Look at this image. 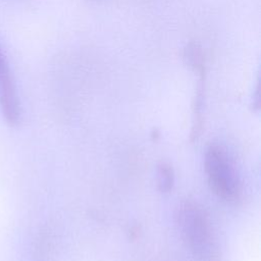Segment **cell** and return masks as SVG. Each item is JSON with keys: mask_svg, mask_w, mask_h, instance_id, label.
Wrapping results in <instances>:
<instances>
[{"mask_svg": "<svg viewBox=\"0 0 261 261\" xmlns=\"http://www.w3.org/2000/svg\"><path fill=\"white\" fill-rule=\"evenodd\" d=\"M204 169L213 193L228 203L242 195V184L236 165L227 151L219 144H210L204 154Z\"/></svg>", "mask_w": 261, "mask_h": 261, "instance_id": "7a4b0ae2", "label": "cell"}, {"mask_svg": "<svg viewBox=\"0 0 261 261\" xmlns=\"http://www.w3.org/2000/svg\"><path fill=\"white\" fill-rule=\"evenodd\" d=\"M177 223L187 247L199 261L219 260L216 237L201 206L193 201L182 202L177 211Z\"/></svg>", "mask_w": 261, "mask_h": 261, "instance_id": "6da1fadb", "label": "cell"}, {"mask_svg": "<svg viewBox=\"0 0 261 261\" xmlns=\"http://www.w3.org/2000/svg\"><path fill=\"white\" fill-rule=\"evenodd\" d=\"M0 111L5 121L15 126L21 119V107L11 69L0 47Z\"/></svg>", "mask_w": 261, "mask_h": 261, "instance_id": "3957f363", "label": "cell"}, {"mask_svg": "<svg viewBox=\"0 0 261 261\" xmlns=\"http://www.w3.org/2000/svg\"><path fill=\"white\" fill-rule=\"evenodd\" d=\"M156 180L160 192L168 193L172 190L174 184V173L169 164L161 163L158 165L156 171Z\"/></svg>", "mask_w": 261, "mask_h": 261, "instance_id": "277c9868", "label": "cell"}]
</instances>
